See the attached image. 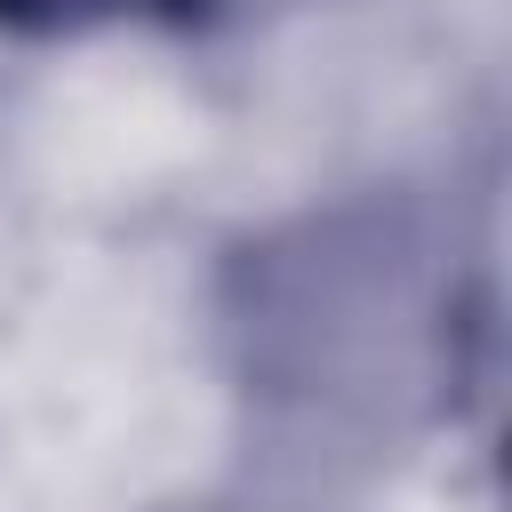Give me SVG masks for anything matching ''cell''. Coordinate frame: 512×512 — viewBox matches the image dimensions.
<instances>
[{"instance_id": "1", "label": "cell", "mask_w": 512, "mask_h": 512, "mask_svg": "<svg viewBox=\"0 0 512 512\" xmlns=\"http://www.w3.org/2000/svg\"><path fill=\"white\" fill-rule=\"evenodd\" d=\"M128 8H152V16H168V24L208 16V0H0V32L56 40V32H88V24H104V16H128Z\"/></svg>"}]
</instances>
